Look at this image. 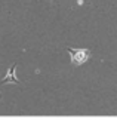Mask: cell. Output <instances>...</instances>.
I'll list each match as a JSON object with an SVG mask.
<instances>
[{"instance_id": "6da1fadb", "label": "cell", "mask_w": 117, "mask_h": 126, "mask_svg": "<svg viewBox=\"0 0 117 126\" xmlns=\"http://www.w3.org/2000/svg\"><path fill=\"white\" fill-rule=\"evenodd\" d=\"M70 56H71V62H73V65H80L83 64V62H86L90 56V52L88 49H71L68 47L67 49Z\"/></svg>"}, {"instance_id": "7a4b0ae2", "label": "cell", "mask_w": 117, "mask_h": 126, "mask_svg": "<svg viewBox=\"0 0 117 126\" xmlns=\"http://www.w3.org/2000/svg\"><path fill=\"white\" fill-rule=\"evenodd\" d=\"M15 67L16 64H12L8 70V74L2 79V85H6V83H19V80L15 77Z\"/></svg>"}, {"instance_id": "3957f363", "label": "cell", "mask_w": 117, "mask_h": 126, "mask_svg": "<svg viewBox=\"0 0 117 126\" xmlns=\"http://www.w3.org/2000/svg\"><path fill=\"white\" fill-rule=\"evenodd\" d=\"M0 99H2V95H0Z\"/></svg>"}]
</instances>
